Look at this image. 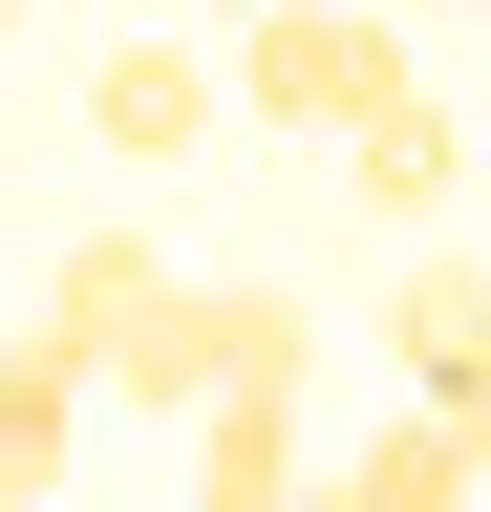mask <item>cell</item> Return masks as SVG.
Segmentation results:
<instances>
[{"mask_svg": "<svg viewBox=\"0 0 491 512\" xmlns=\"http://www.w3.org/2000/svg\"><path fill=\"white\" fill-rule=\"evenodd\" d=\"M214 107H235V86H214L171 22H107V64H86V150H107V171H193Z\"/></svg>", "mask_w": 491, "mask_h": 512, "instance_id": "cell-3", "label": "cell"}, {"mask_svg": "<svg viewBox=\"0 0 491 512\" xmlns=\"http://www.w3.org/2000/svg\"><path fill=\"white\" fill-rule=\"evenodd\" d=\"M449 171H470V150H449V107H427V64H406V86L342 128V192H363L385 235H427V214H449Z\"/></svg>", "mask_w": 491, "mask_h": 512, "instance_id": "cell-5", "label": "cell"}, {"mask_svg": "<svg viewBox=\"0 0 491 512\" xmlns=\"http://www.w3.org/2000/svg\"><path fill=\"white\" fill-rule=\"evenodd\" d=\"M86 470V363L65 342H0V512H43Z\"/></svg>", "mask_w": 491, "mask_h": 512, "instance_id": "cell-8", "label": "cell"}, {"mask_svg": "<svg viewBox=\"0 0 491 512\" xmlns=\"http://www.w3.org/2000/svg\"><path fill=\"white\" fill-rule=\"evenodd\" d=\"M342 491H363V512H470V491H491V427H470V406H406Z\"/></svg>", "mask_w": 491, "mask_h": 512, "instance_id": "cell-9", "label": "cell"}, {"mask_svg": "<svg viewBox=\"0 0 491 512\" xmlns=\"http://www.w3.org/2000/svg\"><path fill=\"white\" fill-rule=\"evenodd\" d=\"M406 86V22L385 0H257V22H235V107L257 128H363Z\"/></svg>", "mask_w": 491, "mask_h": 512, "instance_id": "cell-1", "label": "cell"}, {"mask_svg": "<svg viewBox=\"0 0 491 512\" xmlns=\"http://www.w3.org/2000/svg\"><path fill=\"white\" fill-rule=\"evenodd\" d=\"M193 491H214V512H278V491H299V363H257V384L193 406Z\"/></svg>", "mask_w": 491, "mask_h": 512, "instance_id": "cell-7", "label": "cell"}, {"mask_svg": "<svg viewBox=\"0 0 491 512\" xmlns=\"http://www.w3.org/2000/svg\"><path fill=\"white\" fill-rule=\"evenodd\" d=\"M150 299H171V256H150V235H65V278H43V320H22V342H65V363L107 384V363H129V320H150Z\"/></svg>", "mask_w": 491, "mask_h": 512, "instance_id": "cell-6", "label": "cell"}, {"mask_svg": "<svg viewBox=\"0 0 491 512\" xmlns=\"http://www.w3.org/2000/svg\"><path fill=\"white\" fill-rule=\"evenodd\" d=\"M0 22H22V0H0Z\"/></svg>", "mask_w": 491, "mask_h": 512, "instance_id": "cell-11", "label": "cell"}, {"mask_svg": "<svg viewBox=\"0 0 491 512\" xmlns=\"http://www.w3.org/2000/svg\"><path fill=\"white\" fill-rule=\"evenodd\" d=\"M257 363H299V299L278 278H171L129 320V363H107V406H214V384H257Z\"/></svg>", "mask_w": 491, "mask_h": 512, "instance_id": "cell-2", "label": "cell"}, {"mask_svg": "<svg viewBox=\"0 0 491 512\" xmlns=\"http://www.w3.org/2000/svg\"><path fill=\"white\" fill-rule=\"evenodd\" d=\"M107 22H129V0H107Z\"/></svg>", "mask_w": 491, "mask_h": 512, "instance_id": "cell-10", "label": "cell"}, {"mask_svg": "<svg viewBox=\"0 0 491 512\" xmlns=\"http://www.w3.org/2000/svg\"><path fill=\"white\" fill-rule=\"evenodd\" d=\"M385 363L491 427V256H406V278H385Z\"/></svg>", "mask_w": 491, "mask_h": 512, "instance_id": "cell-4", "label": "cell"}, {"mask_svg": "<svg viewBox=\"0 0 491 512\" xmlns=\"http://www.w3.org/2000/svg\"><path fill=\"white\" fill-rule=\"evenodd\" d=\"M235 22H257V0H235Z\"/></svg>", "mask_w": 491, "mask_h": 512, "instance_id": "cell-12", "label": "cell"}]
</instances>
